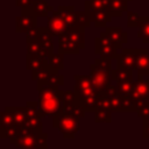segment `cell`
<instances>
[{"label": "cell", "mask_w": 149, "mask_h": 149, "mask_svg": "<svg viewBox=\"0 0 149 149\" xmlns=\"http://www.w3.org/2000/svg\"><path fill=\"white\" fill-rule=\"evenodd\" d=\"M59 85L54 83H37L38 93V107L43 116L54 118L63 111V99L61 94Z\"/></svg>", "instance_id": "cell-1"}, {"label": "cell", "mask_w": 149, "mask_h": 149, "mask_svg": "<svg viewBox=\"0 0 149 149\" xmlns=\"http://www.w3.org/2000/svg\"><path fill=\"white\" fill-rule=\"evenodd\" d=\"M74 91L78 94L79 99L83 101V105L86 112H95L99 105L100 95L97 93L90 74H76L74 77Z\"/></svg>", "instance_id": "cell-2"}, {"label": "cell", "mask_w": 149, "mask_h": 149, "mask_svg": "<svg viewBox=\"0 0 149 149\" xmlns=\"http://www.w3.org/2000/svg\"><path fill=\"white\" fill-rule=\"evenodd\" d=\"M90 76L97 93L102 97L112 80V58H97L91 65Z\"/></svg>", "instance_id": "cell-3"}, {"label": "cell", "mask_w": 149, "mask_h": 149, "mask_svg": "<svg viewBox=\"0 0 149 149\" xmlns=\"http://www.w3.org/2000/svg\"><path fill=\"white\" fill-rule=\"evenodd\" d=\"M52 127L58 129L64 139H73L78 133L80 125L78 118L61 112L52 118Z\"/></svg>", "instance_id": "cell-4"}, {"label": "cell", "mask_w": 149, "mask_h": 149, "mask_svg": "<svg viewBox=\"0 0 149 149\" xmlns=\"http://www.w3.org/2000/svg\"><path fill=\"white\" fill-rule=\"evenodd\" d=\"M62 99H63V111L64 113L71 114L78 119L85 116L86 109L83 105V101L79 99L76 91H61Z\"/></svg>", "instance_id": "cell-5"}, {"label": "cell", "mask_w": 149, "mask_h": 149, "mask_svg": "<svg viewBox=\"0 0 149 149\" xmlns=\"http://www.w3.org/2000/svg\"><path fill=\"white\" fill-rule=\"evenodd\" d=\"M31 79L36 83H54L57 85L64 84V78L58 73V69L54 68L50 63L31 71Z\"/></svg>", "instance_id": "cell-6"}, {"label": "cell", "mask_w": 149, "mask_h": 149, "mask_svg": "<svg viewBox=\"0 0 149 149\" xmlns=\"http://www.w3.org/2000/svg\"><path fill=\"white\" fill-rule=\"evenodd\" d=\"M27 120L22 128V132H42V112L38 107V102L28 101L27 105Z\"/></svg>", "instance_id": "cell-7"}, {"label": "cell", "mask_w": 149, "mask_h": 149, "mask_svg": "<svg viewBox=\"0 0 149 149\" xmlns=\"http://www.w3.org/2000/svg\"><path fill=\"white\" fill-rule=\"evenodd\" d=\"M116 49L115 43L111 40L106 30L94 40V52L101 58H115L118 56Z\"/></svg>", "instance_id": "cell-8"}, {"label": "cell", "mask_w": 149, "mask_h": 149, "mask_svg": "<svg viewBox=\"0 0 149 149\" xmlns=\"http://www.w3.org/2000/svg\"><path fill=\"white\" fill-rule=\"evenodd\" d=\"M36 19L37 16L35 15L30 6L21 8V15L16 16V33H28L30 29L37 26Z\"/></svg>", "instance_id": "cell-9"}, {"label": "cell", "mask_w": 149, "mask_h": 149, "mask_svg": "<svg viewBox=\"0 0 149 149\" xmlns=\"http://www.w3.org/2000/svg\"><path fill=\"white\" fill-rule=\"evenodd\" d=\"M37 133L38 132H21V134L15 140L10 141V143L14 144L16 148L34 149L36 148Z\"/></svg>", "instance_id": "cell-10"}, {"label": "cell", "mask_w": 149, "mask_h": 149, "mask_svg": "<svg viewBox=\"0 0 149 149\" xmlns=\"http://www.w3.org/2000/svg\"><path fill=\"white\" fill-rule=\"evenodd\" d=\"M116 58V65L118 68H122V69H128V70H134L135 69V52H134V48L129 49V48H122L121 52L118 54Z\"/></svg>", "instance_id": "cell-11"}, {"label": "cell", "mask_w": 149, "mask_h": 149, "mask_svg": "<svg viewBox=\"0 0 149 149\" xmlns=\"http://www.w3.org/2000/svg\"><path fill=\"white\" fill-rule=\"evenodd\" d=\"M134 52H135V61H136L135 69L137 70L139 79H141L146 74V71L149 66V52H148V49L146 48L134 49Z\"/></svg>", "instance_id": "cell-12"}, {"label": "cell", "mask_w": 149, "mask_h": 149, "mask_svg": "<svg viewBox=\"0 0 149 149\" xmlns=\"http://www.w3.org/2000/svg\"><path fill=\"white\" fill-rule=\"evenodd\" d=\"M47 28L54 36L58 37L59 35L66 31L68 24L61 16L52 15V16H47Z\"/></svg>", "instance_id": "cell-13"}, {"label": "cell", "mask_w": 149, "mask_h": 149, "mask_svg": "<svg viewBox=\"0 0 149 149\" xmlns=\"http://www.w3.org/2000/svg\"><path fill=\"white\" fill-rule=\"evenodd\" d=\"M52 15L61 16L68 24V27H73L76 24L77 10H74L73 6H58L57 9L52 10Z\"/></svg>", "instance_id": "cell-14"}, {"label": "cell", "mask_w": 149, "mask_h": 149, "mask_svg": "<svg viewBox=\"0 0 149 149\" xmlns=\"http://www.w3.org/2000/svg\"><path fill=\"white\" fill-rule=\"evenodd\" d=\"M90 16V20L95 27H105L107 22L112 20V15L107 9H85Z\"/></svg>", "instance_id": "cell-15"}, {"label": "cell", "mask_w": 149, "mask_h": 149, "mask_svg": "<svg viewBox=\"0 0 149 149\" xmlns=\"http://www.w3.org/2000/svg\"><path fill=\"white\" fill-rule=\"evenodd\" d=\"M80 47L72 42L65 33L58 36V51L62 54H70V55H78L80 52Z\"/></svg>", "instance_id": "cell-16"}, {"label": "cell", "mask_w": 149, "mask_h": 149, "mask_svg": "<svg viewBox=\"0 0 149 149\" xmlns=\"http://www.w3.org/2000/svg\"><path fill=\"white\" fill-rule=\"evenodd\" d=\"M136 102L142 101L149 98V79H139V81L135 83L133 93L130 95Z\"/></svg>", "instance_id": "cell-17"}, {"label": "cell", "mask_w": 149, "mask_h": 149, "mask_svg": "<svg viewBox=\"0 0 149 149\" xmlns=\"http://www.w3.org/2000/svg\"><path fill=\"white\" fill-rule=\"evenodd\" d=\"M106 33L111 37V40L115 43L118 49H122V45L127 43V33L122 30L121 27H106Z\"/></svg>", "instance_id": "cell-18"}, {"label": "cell", "mask_w": 149, "mask_h": 149, "mask_svg": "<svg viewBox=\"0 0 149 149\" xmlns=\"http://www.w3.org/2000/svg\"><path fill=\"white\" fill-rule=\"evenodd\" d=\"M27 55L30 56H40V57H45L48 58L50 55L49 52L43 48L38 38L27 41Z\"/></svg>", "instance_id": "cell-19"}, {"label": "cell", "mask_w": 149, "mask_h": 149, "mask_svg": "<svg viewBox=\"0 0 149 149\" xmlns=\"http://www.w3.org/2000/svg\"><path fill=\"white\" fill-rule=\"evenodd\" d=\"M30 7L35 13V15L38 17H47L48 14L54 10L52 6H50L45 0H34Z\"/></svg>", "instance_id": "cell-20"}, {"label": "cell", "mask_w": 149, "mask_h": 149, "mask_svg": "<svg viewBox=\"0 0 149 149\" xmlns=\"http://www.w3.org/2000/svg\"><path fill=\"white\" fill-rule=\"evenodd\" d=\"M129 0H109L107 10L112 16H121L123 12L127 10V2Z\"/></svg>", "instance_id": "cell-21"}, {"label": "cell", "mask_w": 149, "mask_h": 149, "mask_svg": "<svg viewBox=\"0 0 149 149\" xmlns=\"http://www.w3.org/2000/svg\"><path fill=\"white\" fill-rule=\"evenodd\" d=\"M6 109L12 113L14 122L23 128L27 120V107H6Z\"/></svg>", "instance_id": "cell-22"}, {"label": "cell", "mask_w": 149, "mask_h": 149, "mask_svg": "<svg viewBox=\"0 0 149 149\" xmlns=\"http://www.w3.org/2000/svg\"><path fill=\"white\" fill-rule=\"evenodd\" d=\"M112 80L114 81H133V70L116 68L112 70Z\"/></svg>", "instance_id": "cell-23"}, {"label": "cell", "mask_w": 149, "mask_h": 149, "mask_svg": "<svg viewBox=\"0 0 149 149\" xmlns=\"http://www.w3.org/2000/svg\"><path fill=\"white\" fill-rule=\"evenodd\" d=\"M137 28H139L137 37L141 38L143 43L149 44V16H143Z\"/></svg>", "instance_id": "cell-24"}, {"label": "cell", "mask_w": 149, "mask_h": 149, "mask_svg": "<svg viewBox=\"0 0 149 149\" xmlns=\"http://www.w3.org/2000/svg\"><path fill=\"white\" fill-rule=\"evenodd\" d=\"M48 63H49V59L45 57L27 55V69H29L30 71L36 70V69H38V68H41Z\"/></svg>", "instance_id": "cell-25"}, {"label": "cell", "mask_w": 149, "mask_h": 149, "mask_svg": "<svg viewBox=\"0 0 149 149\" xmlns=\"http://www.w3.org/2000/svg\"><path fill=\"white\" fill-rule=\"evenodd\" d=\"M112 109L109 108H101V107H98L97 111L94 112V121L97 123H100V122H111L112 121Z\"/></svg>", "instance_id": "cell-26"}, {"label": "cell", "mask_w": 149, "mask_h": 149, "mask_svg": "<svg viewBox=\"0 0 149 149\" xmlns=\"http://www.w3.org/2000/svg\"><path fill=\"white\" fill-rule=\"evenodd\" d=\"M135 81H116V91L122 97H130L134 90Z\"/></svg>", "instance_id": "cell-27"}, {"label": "cell", "mask_w": 149, "mask_h": 149, "mask_svg": "<svg viewBox=\"0 0 149 149\" xmlns=\"http://www.w3.org/2000/svg\"><path fill=\"white\" fill-rule=\"evenodd\" d=\"M48 59H49V63L54 66V68H56V69H58V70H62L63 68H64V54H62V52H57V54H51L49 57H48Z\"/></svg>", "instance_id": "cell-28"}, {"label": "cell", "mask_w": 149, "mask_h": 149, "mask_svg": "<svg viewBox=\"0 0 149 149\" xmlns=\"http://www.w3.org/2000/svg\"><path fill=\"white\" fill-rule=\"evenodd\" d=\"M14 123L15 122H14V119H13L12 113L5 108V111L1 112V114H0V129L7 128L9 126H13Z\"/></svg>", "instance_id": "cell-29"}, {"label": "cell", "mask_w": 149, "mask_h": 149, "mask_svg": "<svg viewBox=\"0 0 149 149\" xmlns=\"http://www.w3.org/2000/svg\"><path fill=\"white\" fill-rule=\"evenodd\" d=\"M109 0H87L85 1V9H107Z\"/></svg>", "instance_id": "cell-30"}, {"label": "cell", "mask_w": 149, "mask_h": 149, "mask_svg": "<svg viewBox=\"0 0 149 149\" xmlns=\"http://www.w3.org/2000/svg\"><path fill=\"white\" fill-rule=\"evenodd\" d=\"M136 113L142 119L149 116V99L136 102Z\"/></svg>", "instance_id": "cell-31"}, {"label": "cell", "mask_w": 149, "mask_h": 149, "mask_svg": "<svg viewBox=\"0 0 149 149\" xmlns=\"http://www.w3.org/2000/svg\"><path fill=\"white\" fill-rule=\"evenodd\" d=\"M143 16H140L137 13L135 12H127V26L128 28H134V27H139V24L141 23Z\"/></svg>", "instance_id": "cell-32"}, {"label": "cell", "mask_w": 149, "mask_h": 149, "mask_svg": "<svg viewBox=\"0 0 149 149\" xmlns=\"http://www.w3.org/2000/svg\"><path fill=\"white\" fill-rule=\"evenodd\" d=\"M47 139H48V134H45L43 132H38L37 140H36V148H48Z\"/></svg>", "instance_id": "cell-33"}, {"label": "cell", "mask_w": 149, "mask_h": 149, "mask_svg": "<svg viewBox=\"0 0 149 149\" xmlns=\"http://www.w3.org/2000/svg\"><path fill=\"white\" fill-rule=\"evenodd\" d=\"M143 139H149V116L143 119V128H142Z\"/></svg>", "instance_id": "cell-34"}, {"label": "cell", "mask_w": 149, "mask_h": 149, "mask_svg": "<svg viewBox=\"0 0 149 149\" xmlns=\"http://www.w3.org/2000/svg\"><path fill=\"white\" fill-rule=\"evenodd\" d=\"M34 2V0H15V5L20 8H23V7H29L31 6Z\"/></svg>", "instance_id": "cell-35"}, {"label": "cell", "mask_w": 149, "mask_h": 149, "mask_svg": "<svg viewBox=\"0 0 149 149\" xmlns=\"http://www.w3.org/2000/svg\"><path fill=\"white\" fill-rule=\"evenodd\" d=\"M146 74H149V66H148V69H147V71H146Z\"/></svg>", "instance_id": "cell-36"}, {"label": "cell", "mask_w": 149, "mask_h": 149, "mask_svg": "<svg viewBox=\"0 0 149 149\" xmlns=\"http://www.w3.org/2000/svg\"><path fill=\"white\" fill-rule=\"evenodd\" d=\"M148 99H149V98H148Z\"/></svg>", "instance_id": "cell-37"}]
</instances>
